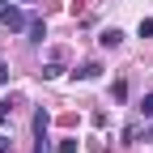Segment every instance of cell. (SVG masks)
<instances>
[{"instance_id":"1","label":"cell","mask_w":153,"mask_h":153,"mask_svg":"<svg viewBox=\"0 0 153 153\" xmlns=\"http://www.w3.org/2000/svg\"><path fill=\"white\" fill-rule=\"evenodd\" d=\"M26 22H30V17L22 13V9H17V4H0V26H4V30H26Z\"/></svg>"},{"instance_id":"2","label":"cell","mask_w":153,"mask_h":153,"mask_svg":"<svg viewBox=\"0 0 153 153\" xmlns=\"http://www.w3.org/2000/svg\"><path fill=\"white\" fill-rule=\"evenodd\" d=\"M26 34H30V43H43V38H47V22H43V17H30Z\"/></svg>"},{"instance_id":"3","label":"cell","mask_w":153,"mask_h":153,"mask_svg":"<svg viewBox=\"0 0 153 153\" xmlns=\"http://www.w3.org/2000/svg\"><path fill=\"white\" fill-rule=\"evenodd\" d=\"M60 60H64V55H51V60L43 64V72H38V76H43V81H55V76L64 72V68H60Z\"/></svg>"},{"instance_id":"4","label":"cell","mask_w":153,"mask_h":153,"mask_svg":"<svg viewBox=\"0 0 153 153\" xmlns=\"http://www.w3.org/2000/svg\"><path fill=\"white\" fill-rule=\"evenodd\" d=\"M98 43H102V47H119V43H123V30H115V26H111V30H102Z\"/></svg>"},{"instance_id":"5","label":"cell","mask_w":153,"mask_h":153,"mask_svg":"<svg viewBox=\"0 0 153 153\" xmlns=\"http://www.w3.org/2000/svg\"><path fill=\"white\" fill-rule=\"evenodd\" d=\"M72 76H81V81H94V76H102V64H85L81 72H72Z\"/></svg>"},{"instance_id":"6","label":"cell","mask_w":153,"mask_h":153,"mask_svg":"<svg viewBox=\"0 0 153 153\" xmlns=\"http://www.w3.org/2000/svg\"><path fill=\"white\" fill-rule=\"evenodd\" d=\"M153 34V17H140V38H149Z\"/></svg>"},{"instance_id":"7","label":"cell","mask_w":153,"mask_h":153,"mask_svg":"<svg viewBox=\"0 0 153 153\" xmlns=\"http://www.w3.org/2000/svg\"><path fill=\"white\" fill-rule=\"evenodd\" d=\"M60 153H76V140H72V136H64V140H60Z\"/></svg>"},{"instance_id":"8","label":"cell","mask_w":153,"mask_h":153,"mask_svg":"<svg viewBox=\"0 0 153 153\" xmlns=\"http://www.w3.org/2000/svg\"><path fill=\"white\" fill-rule=\"evenodd\" d=\"M140 115H145V119H153V98H145V102H140Z\"/></svg>"},{"instance_id":"9","label":"cell","mask_w":153,"mask_h":153,"mask_svg":"<svg viewBox=\"0 0 153 153\" xmlns=\"http://www.w3.org/2000/svg\"><path fill=\"white\" fill-rule=\"evenodd\" d=\"M9 149H13V140L4 136V132H0V153H9Z\"/></svg>"},{"instance_id":"10","label":"cell","mask_w":153,"mask_h":153,"mask_svg":"<svg viewBox=\"0 0 153 153\" xmlns=\"http://www.w3.org/2000/svg\"><path fill=\"white\" fill-rule=\"evenodd\" d=\"M9 111H13L9 102H0V123H4V119H9Z\"/></svg>"},{"instance_id":"11","label":"cell","mask_w":153,"mask_h":153,"mask_svg":"<svg viewBox=\"0 0 153 153\" xmlns=\"http://www.w3.org/2000/svg\"><path fill=\"white\" fill-rule=\"evenodd\" d=\"M0 4H9V0H0Z\"/></svg>"}]
</instances>
